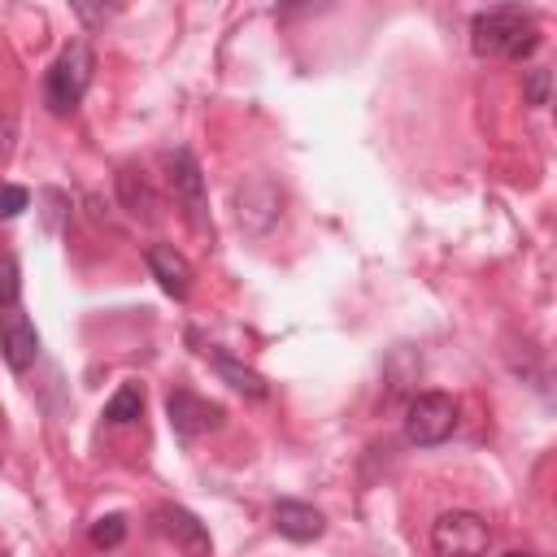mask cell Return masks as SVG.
<instances>
[{
	"mask_svg": "<svg viewBox=\"0 0 557 557\" xmlns=\"http://www.w3.org/2000/svg\"><path fill=\"white\" fill-rule=\"evenodd\" d=\"M165 418H170L174 435L196 440V435H205V431L222 426V405H213V400H205V396H196V392L178 387V392H170V396H165Z\"/></svg>",
	"mask_w": 557,
	"mask_h": 557,
	"instance_id": "6",
	"label": "cell"
},
{
	"mask_svg": "<svg viewBox=\"0 0 557 557\" xmlns=\"http://www.w3.org/2000/svg\"><path fill=\"white\" fill-rule=\"evenodd\" d=\"M122 535H126V518L122 513H104V518L91 522V544L96 548H117Z\"/></svg>",
	"mask_w": 557,
	"mask_h": 557,
	"instance_id": "15",
	"label": "cell"
},
{
	"mask_svg": "<svg viewBox=\"0 0 557 557\" xmlns=\"http://www.w3.org/2000/svg\"><path fill=\"white\" fill-rule=\"evenodd\" d=\"M39 352V335H35V322L17 309H4L0 318V357L9 370H26Z\"/></svg>",
	"mask_w": 557,
	"mask_h": 557,
	"instance_id": "8",
	"label": "cell"
},
{
	"mask_svg": "<svg viewBox=\"0 0 557 557\" xmlns=\"http://www.w3.org/2000/svg\"><path fill=\"white\" fill-rule=\"evenodd\" d=\"M457 431V400L448 392H418L405 409V435L418 448L444 444Z\"/></svg>",
	"mask_w": 557,
	"mask_h": 557,
	"instance_id": "3",
	"label": "cell"
},
{
	"mask_svg": "<svg viewBox=\"0 0 557 557\" xmlns=\"http://www.w3.org/2000/svg\"><path fill=\"white\" fill-rule=\"evenodd\" d=\"M74 13H78L83 22H104V17H109V9H87V4H78Z\"/></svg>",
	"mask_w": 557,
	"mask_h": 557,
	"instance_id": "20",
	"label": "cell"
},
{
	"mask_svg": "<svg viewBox=\"0 0 557 557\" xmlns=\"http://www.w3.org/2000/svg\"><path fill=\"white\" fill-rule=\"evenodd\" d=\"M91 70H96L91 48H87L83 39L65 44L61 57H57V61L48 65V74H44V100H48V109H52V113H74L78 100H83L87 87H91Z\"/></svg>",
	"mask_w": 557,
	"mask_h": 557,
	"instance_id": "2",
	"label": "cell"
},
{
	"mask_svg": "<svg viewBox=\"0 0 557 557\" xmlns=\"http://www.w3.org/2000/svg\"><path fill=\"white\" fill-rule=\"evenodd\" d=\"M22 296V278H17V261L9 252H0V309H17Z\"/></svg>",
	"mask_w": 557,
	"mask_h": 557,
	"instance_id": "16",
	"label": "cell"
},
{
	"mask_svg": "<svg viewBox=\"0 0 557 557\" xmlns=\"http://www.w3.org/2000/svg\"><path fill=\"white\" fill-rule=\"evenodd\" d=\"M13 135H17L13 113H0V157H9V152H13Z\"/></svg>",
	"mask_w": 557,
	"mask_h": 557,
	"instance_id": "19",
	"label": "cell"
},
{
	"mask_svg": "<svg viewBox=\"0 0 557 557\" xmlns=\"http://www.w3.org/2000/svg\"><path fill=\"white\" fill-rule=\"evenodd\" d=\"M30 205V191L17 183H0V218H17Z\"/></svg>",
	"mask_w": 557,
	"mask_h": 557,
	"instance_id": "18",
	"label": "cell"
},
{
	"mask_svg": "<svg viewBox=\"0 0 557 557\" xmlns=\"http://www.w3.org/2000/svg\"><path fill=\"white\" fill-rule=\"evenodd\" d=\"M500 557H531V553H522V548H509V553H500Z\"/></svg>",
	"mask_w": 557,
	"mask_h": 557,
	"instance_id": "21",
	"label": "cell"
},
{
	"mask_svg": "<svg viewBox=\"0 0 557 557\" xmlns=\"http://www.w3.org/2000/svg\"><path fill=\"white\" fill-rule=\"evenodd\" d=\"M278 205H283V196L270 178H248L244 187H235V218L252 235H261L278 222Z\"/></svg>",
	"mask_w": 557,
	"mask_h": 557,
	"instance_id": "7",
	"label": "cell"
},
{
	"mask_svg": "<svg viewBox=\"0 0 557 557\" xmlns=\"http://www.w3.org/2000/svg\"><path fill=\"white\" fill-rule=\"evenodd\" d=\"M165 161V178L174 187V196L183 200L187 218L196 222V231H209V213H205V174H200V161L187 152V148H174L161 157Z\"/></svg>",
	"mask_w": 557,
	"mask_h": 557,
	"instance_id": "5",
	"label": "cell"
},
{
	"mask_svg": "<svg viewBox=\"0 0 557 557\" xmlns=\"http://www.w3.org/2000/svg\"><path fill=\"white\" fill-rule=\"evenodd\" d=\"M274 527L292 544H309V540H318L326 531V518L313 505H305V500H278L274 505Z\"/></svg>",
	"mask_w": 557,
	"mask_h": 557,
	"instance_id": "11",
	"label": "cell"
},
{
	"mask_svg": "<svg viewBox=\"0 0 557 557\" xmlns=\"http://www.w3.org/2000/svg\"><path fill=\"white\" fill-rule=\"evenodd\" d=\"M470 44L479 57H509V61H522L540 48V30L531 26V17L513 4H500V9H487L470 22Z\"/></svg>",
	"mask_w": 557,
	"mask_h": 557,
	"instance_id": "1",
	"label": "cell"
},
{
	"mask_svg": "<svg viewBox=\"0 0 557 557\" xmlns=\"http://www.w3.org/2000/svg\"><path fill=\"white\" fill-rule=\"evenodd\" d=\"M144 413V387L139 383H122L113 396H109V405H104V418L113 422V426H126V422H135Z\"/></svg>",
	"mask_w": 557,
	"mask_h": 557,
	"instance_id": "14",
	"label": "cell"
},
{
	"mask_svg": "<svg viewBox=\"0 0 557 557\" xmlns=\"http://www.w3.org/2000/svg\"><path fill=\"white\" fill-rule=\"evenodd\" d=\"M522 91H527V104H531V109H544V104H548V91H553V74H548L544 65L527 70V78H522Z\"/></svg>",
	"mask_w": 557,
	"mask_h": 557,
	"instance_id": "17",
	"label": "cell"
},
{
	"mask_svg": "<svg viewBox=\"0 0 557 557\" xmlns=\"http://www.w3.org/2000/svg\"><path fill=\"white\" fill-rule=\"evenodd\" d=\"M209 361H213V370H218L235 392H244V396H252V400H261V396H265V379H261L257 370H248V366L231 361L226 352H209Z\"/></svg>",
	"mask_w": 557,
	"mask_h": 557,
	"instance_id": "13",
	"label": "cell"
},
{
	"mask_svg": "<svg viewBox=\"0 0 557 557\" xmlns=\"http://www.w3.org/2000/svg\"><path fill=\"white\" fill-rule=\"evenodd\" d=\"M117 196H122V205H126L131 213H139V218H152V213H157V196H152L148 178H144L135 165H122V170H117Z\"/></svg>",
	"mask_w": 557,
	"mask_h": 557,
	"instance_id": "12",
	"label": "cell"
},
{
	"mask_svg": "<svg viewBox=\"0 0 557 557\" xmlns=\"http://www.w3.org/2000/svg\"><path fill=\"white\" fill-rule=\"evenodd\" d=\"M487 544H492V527L470 509L440 513L431 527V548L440 557H483Z\"/></svg>",
	"mask_w": 557,
	"mask_h": 557,
	"instance_id": "4",
	"label": "cell"
},
{
	"mask_svg": "<svg viewBox=\"0 0 557 557\" xmlns=\"http://www.w3.org/2000/svg\"><path fill=\"white\" fill-rule=\"evenodd\" d=\"M148 270H152V278L161 283L165 296L183 300V296L191 292V265H187V257H183L174 244H152V248H148Z\"/></svg>",
	"mask_w": 557,
	"mask_h": 557,
	"instance_id": "10",
	"label": "cell"
},
{
	"mask_svg": "<svg viewBox=\"0 0 557 557\" xmlns=\"http://www.w3.org/2000/svg\"><path fill=\"white\" fill-rule=\"evenodd\" d=\"M157 522H161V531H165L187 557H209V553H213V540H209L205 522H200L191 509H183V505H161V509H157Z\"/></svg>",
	"mask_w": 557,
	"mask_h": 557,
	"instance_id": "9",
	"label": "cell"
}]
</instances>
